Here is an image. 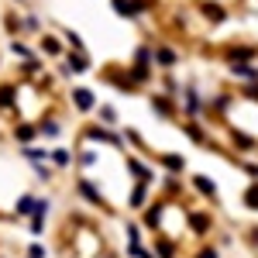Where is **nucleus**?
I'll use <instances>...</instances> for the list:
<instances>
[{
  "mask_svg": "<svg viewBox=\"0 0 258 258\" xmlns=\"http://www.w3.org/2000/svg\"><path fill=\"white\" fill-rule=\"evenodd\" d=\"M66 52H69V45H66V38H59V35H52V31H48V35L41 31V35H38V55H41V59H55V62H59L62 55H66Z\"/></svg>",
  "mask_w": 258,
  "mask_h": 258,
  "instance_id": "f257e3e1",
  "label": "nucleus"
},
{
  "mask_svg": "<svg viewBox=\"0 0 258 258\" xmlns=\"http://www.w3.org/2000/svg\"><path fill=\"white\" fill-rule=\"evenodd\" d=\"M83 141H103V145L124 148V138H120L117 131H110L107 124H86V127H83Z\"/></svg>",
  "mask_w": 258,
  "mask_h": 258,
  "instance_id": "f03ea898",
  "label": "nucleus"
},
{
  "mask_svg": "<svg viewBox=\"0 0 258 258\" xmlns=\"http://www.w3.org/2000/svg\"><path fill=\"white\" fill-rule=\"evenodd\" d=\"M69 103H73L76 114H93L97 110V93L90 86H73L69 90Z\"/></svg>",
  "mask_w": 258,
  "mask_h": 258,
  "instance_id": "7ed1b4c3",
  "label": "nucleus"
},
{
  "mask_svg": "<svg viewBox=\"0 0 258 258\" xmlns=\"http://www.w3.org/2000/svg\"><path fill=\"white\" fill-rule=\"evenodd\" d=\"M11 141L14 145H35L38 141V127H35V120H24V117H18V124L11 127Z\"/></svg>",
  "mask_w": 258,
  "mask_h": 258,
  "instance_id": "20e7f679",
  "label": "nucleus"
},
{
  "mask_svg": "<svg viewBox=\"0 0 258 258\" xmlns=\"http://www.w3.org/2000/svg\"><path fill=\"white\" fill-rule=\"evenodd\" d=\"M76 193H80L86 203H93V207H107V200H103V193H100V186H93V179H90V176L76 179Z\"/></svg>",
  "mask_w": 258,
  "mask_h": 258,
  "instance_id": "39448f33",
  "label": "nucleus"
},
{
  "mask_svg": "<svg viewBox=\"0 0 258 258\" xmlns=\"http://www.w3.org/2000/svg\"><path fill=\"white\" fill-rule=\"evenodd\" d=\"M35 127H38V141H59L62 138V120L55 117V114L35 120Z\"/></svg>",
  "mask_w": 258,
  "mask_h": 258,
  "instance_id": "423d86ee",
  "label": "nucleus"
},
{
  "mask_svg": "<svg viewBox=\"0 0 258 258\" xmlns=\"http://www.w3.org/2000/svg\"><path fill=\"white\" fill-rule=\"evenodd\" d=\"M0 114H18V83H0Z\"/></svg>",
  "mask_w": 258,
  "mask_h": 258,
  "instance_id": "0eeeda50",
  "label": "nucleus"
},
{
  "mask_svg": "<svg viewBox=\"0 0 258 258\" xmlns=\"http://www.w3.org/2000/svg\"><path fill=\"white\" fill-rule=\"evenodd\" d=\"M62 59H66V66H69V73H73V76H86V73H90V66H93L86 52H73V48H69Z\"/></svg>",
  "mask_w": 258,
  "mask_h": 258,
  "instance_id": "6e6552de",
  "label": "nucleus"
},
{
  "mask_svg": "<svg viewBox=\"0 0 258 258\" xmlns=\"http://www.w3.org/2000/svg\"><path fill=\"white\" fill-rule=\"evenodd\" d=\"M148 107H152V114H155V117H172V114H176V107H179V100H172L169 93H155Z\"/></svg>",
  "mask_w": 258,
  "mask_h": 258,
  "instance_id": "1a4fd4ad",
  "label": "nucleus"
},
{
  "mask_svg": "<svg viewBox=\"0 0 258 258\" xmlns=\"http://www.w3.org/2000/svg\"><path fill=\"white\" fill-rule=\"evenodd\" d=\"M176 62H179V55L169 48V45H155V48H152V66H159V69H172Z\"/></svg>",
  "mask_w": 258,
  "mask_h": 258,
  "instance_id": "9d476101",
  "label": "nucleus"
},
{
  "mask_svg": "<svg viewBox=\"0 0 258 258\" xmlns=\"http://www.w3.org/2000/svg\"><path fill=\"white\" fill-rule=\"evenodd\" d=\"M7 52L14 55V59H21V62H28V59H38V48H31L24 38H11L7 41Z\"/></svg>",
  "mask_w": 258,
  "mask_h": 258,
  "instance_id": "9b49d317",
  "label": "nucleus"
},
{
  "mask_svg": "<svg viewBox=\"0 0 258 258\" xmlns=\"http://www.w3.org/2000/svg\"><path fill=\"white\" fill-rule=\"evenodd\" d=\"M152 69H155V66H148V62H131V66H127L131 86H145V83L152 80Z\"/></svg>",
  "mask_w": 258,
  "mask_h": 258,
  "instance_id": "f8f14e48",
  "label": "nucleus"
},
{
  "mask_svg": "<svg viewBox=\"0 0 258 258\" xmlns=\"http://www.w3.org/2000/svg\"><path fill=\"white\" fill-rule=\"evenodd\" d=\"M48 152L52 148H45V145H21V159L28 162V165H35V162H48Z\"/></svg>",
  "mask_w": 258,
  "mask_h": 258,
  "instance_id": "ddd939ff",
  "label": "nucleus"
},
{
  "mask_svg": "<svg viewBox=\"0 0 258 258\" xmlns=\"http://www.w3.org/2000/svg\"><path fill=\"white\" fill-rule=\"evenodd\" d=\"M159 162L169 169V176H182V172H186V159H182L179 152H162Z\"/></svg>",
  "mask_w": 258,
  "mask_h": 258,
  "instance_id": "4468645a",
  "label": "nucleus"
},
{
  "mask_svg": "<svg viewBox=\"0 0 258 258\" xmlns=\"http://www.w3.org/2000/svg\"><path fill=\"white\" fill-rule=\"evenodd\" d=\"M231 76L244 80V83H258V66H251V62H231Z\"/></svg>",
  "mask_w": 258,
  "mask_h": 258,
  "instance_id": "2eb2a0df",
  "label": "nucleus"
},
{
  "mask_svg": "<svg viewBox=\"0 0 258 258\" xmlns=\"http://www.w3.org/2000/svg\"><path fill=\"white\" fill-rule=\"evenodd\" d=\"M179 103H182V110H186L189 117H197V114H203V110H207V103H203V100H200L197 93H193V90H186Z\"/></svg>",
  "mask_w": 258,
  "mask_h": 258,
  "instance_id": "dca6fc26",
  "label": "nucleus"
},
{
  "mask_svg": "<svg viewBox=\"0 0 258 258\" xmlns=\"http://www.w3.org/2000/svg\"><path fill=\"white\" fill-rule=\"evenodd\" d=\"M73 159H76V155H73L69 148H52V152H48L52 169H73Z\"/></svg>",
  "mask_w": 258,
  "mask_h": 258,
  "instance_id": "f3484780",
  "label": "nucleus"
},
{
  "mask_svg": "<svg viewBox=\"0 0 258 258\" xmlns=\"http://www.w3.org/2000/svg\"><path fill=\"white\" fill-rule=\"evenodd\" d=\"M127 172L138 179V182H148V186H152V169H148V165H141L131 152H127Z\"/></svg>",
  "mask_w": 258,
  "mask_h": 258,
  "instance_id": "a211bd4d",
  "label": "nucleus"
},
{
  "mask_svg": "<svg viewBox=\"0 0 258 258\" xmlns=\"http://www.w3.org/2000/svg\"><path fill=\"white\" fill-rule=\"evenodd\" d=\"M193 189H197L200 197H217V182H214V179L210 176H193Z\"/></svg>",
  "mask_w": 258,
  "mask_h": 258,
  "instance_id": "6ab92c4d",
  "label": "nucleus"
},
{
  "mask_svg": "<svg viewBox=\"0 0 258 258\" xmlns=\"http://www.w3.org/2000/svg\"><path fill=\"white\" fill-rule=\"evenodd\" d=\"M35 193H24V197H18V203H14V214H18V217H31V214H35Z\"/></svg>",
  "mask_w": 258,
  "mask_h": 258,
  "instance_id": "aec40b11",
  "label": "nucleus"
},
{
  "mask_svg": "<svg viewBox=\"0 0 258 258\" xmlns=\"http://www.w3.org/2000/svg\"><path fill=\"white\" fill-rule=\"evenodd\" d=\"M145 200H148V182H135V189L127 193V207H145Z\"/></svg>",
  "mask_w": 258,
  "mask_h": 258,
  "instance_id": "412c9836",
  "label": "nucleus"
},
{
  "mask_svg": "<svg viewBox=\"0 0 258 258\" xmlns=\"http://www.w3.org/2000/svg\"><path fill=\"white\" fill-rule=\"evenodd\" d=\"M100 117V124H107V127H114L117 124V107H110V103H97V110H93Z\"/></svg>",
  "mask_w": 258,
  "mask_h": 258,
  "instance_id": "4be33fe9",
  "label": "nucleus"
},
{
  "mask_svg": "<svg viewBox=\"0 0 258 258\" xmlns=\"http://www.w3.org/2000/svg\"><path fill=\"white\" fill-rule=\"evenodd\" d=\"M244 207H248V210H258V179H251V182H248V186H244Z\"/></svg>",
  "mask_w": 258,
  "mask_h": 258,
  "instance_id": "5701e85b",
  "label": "nucleus"
},
{
  "mask_svg": "<svg viewBox=\"0 0 258 258\" xmlns=\"http://www.w3.org/2000/svg\"><path fill=\"white\" fill-rule=\"evenodd\" d=\"M182 131H186L189 138L197 141V145H203V141H207V135H203V127H200L197 120H186V124H182Z\"/></svg>",
  "mask_w": 258,
  "mask_h": 258,
  "instance_id": "b1692460",
  "label": "nucleus"
},
{
  "mask_svg": "<svg viewBox=\"0 0 258 258\" xmlns=\"http://www.w3.org/2000/svg\"><path fill=\"white\" fill-rule=\"evenodd\" d=\"M21 31H28V35L41 31V21H38V14H24V18H21Z\"/></svg>",
  "mask_w": 258,
  "mask_h": 258,
  "instance_id": "393cba45",
  "label": "nucleus"
},
{
  "mask_svg": "<svg viewBox=\"0 0 258 258\" xmlns=\"http://www.w3.org/2000/svg\"><path fill=\"white\" fill-rule=\"evenodd\" d=\"M210 110H217V114H224V110H231V97L227 93H220V97H214V103H207V114Z\"/></svg>",
  "mask_w": 258,
  "mask_h": 258,
  "instance_id": "a878e982",
  "label": "nucleus"
},
{
  "mask_svg": "<svg viewBox=\"0 0 258 258\" xmlns=\"http://www.w3.org/2000/svg\"><path fill=\"white\" fill-rule=\"evenodd\" d=\"M31 169H35V176H38V179H45V182H48V179L55 176V169H52V162H35Z\"/></svg>",
  "mask_w": 258,
  "mask_h": 258,
  "instance_id": "bb28decb",
  "label": "nucleus"
},
{
  "mask_svg": "<svg viewBox=\"0 0 258 258\" xmlns=\"http://www.w3.org/2000/svg\"><path fill=\"white\" fill-rule=\"evenodd\" d=\"M203 14H207V21L217 24V21H224V7L220 4H203Z\"/></svg>",
  "mask_w": 258,
  "mask_h": 258,
  "instance_id": "cd10ccee",
  "label": "nucleus"
},
{
  "mask_svg": "<svg viewBox=\"0 0 258 258\" xmlns=\"http://www.w3.org/2000/svg\"><path fill=\"white\" fill-rule=\"evenodd\" d=\"M120 138H124V145H135V148H141V145H145L135 127H124V131H120Z\"/></svg>",
  "mask_w": 258,
  "mask_h": 258,
  "instance_id": "c85d7f7f",
  "label": "nucleus"
},
{
  "mask_svg": "<svg viewBox=\"0 0 258 258\" xmlns=\"http://www.w3.org/2000/svg\"><path fill=\"white\" fill-rule=\"evenodd\" d=\"M179 189H182L179 176H165V197H172V193H179Z\"/></svg>",
  "mask_w": 258,
  "mask_h": 258,
  "instance_id": "c756f323",
  "label": "nucleus"
},
{
  "mask_svg": "<svg viewBox=\"0 0 258 258\" xmlns=\"http://www.w3.org/2000/svg\"><path fill=\"white\" fill-rule=\"evenodd\" d=\"M155 251H159L162 258H172V244H165V241H159V238H155Z\"/></svg>",
  "mask_w": 258,
  "mask_h": 258,
  "instance_id": "7c9ffc66",
  "label": "nucleus"
},
{
  "mask_svg": "<svg viewBox=\"0 0 258 258\" xmlns=\"http://www.w3.org/2000/svg\"><path fill=\"white\" fill-rule=\"evenodd\" d=\"M28 258H45V248H41V244H31V248H28Z\"/></svg>",
  "mask_w": 258,
  "mask_h": 258,
  "instance_id": "2f4dec72",
  "label": "nucleus"
},
{
  "mask_svg": "<svg viewBox=\"0 0 258 258\" xmlns=\"http://www.w3.org/2000/svg\"><path fill=\"white\" fill-rule=\"evenodd\" d=\"M200 258H217V251H214V248H210V251H203V255Z\"/></svg>",
  "mask_w": 258,
  "mask_h": 258,
  "instance_id": "473e14b6",
  "label": "nucleus"
},
{
  "mask_svg": "<svg viewBox=\"0 0 258 258\" xmlns=\"http://www.w3.org/2000/svg\"><path fill=\"white\" fill-rule=\"evenodd\" d=\"M18 4H28V0H18Z\"/></svg>",
  "mask_w": 258,
  "mask_h": 258,
  "instance_id": "72a5a7b5",
  "label": "nucleus"
},
{
  "mask_svg": "<svg viewBox=\"0 0 258 258\" xmlns=\"http://www.w3.org/2000/svg\"><path fill=\"white\" fill-rule=\"evenodd\" d=\"M0 141H4V131H0Z\"/></svg>",
  "mask_w": 258,
  "mask_h": 258,
  "instance_id": "f704fd0d",
  "label": "nucleus"
}]
</instances>
